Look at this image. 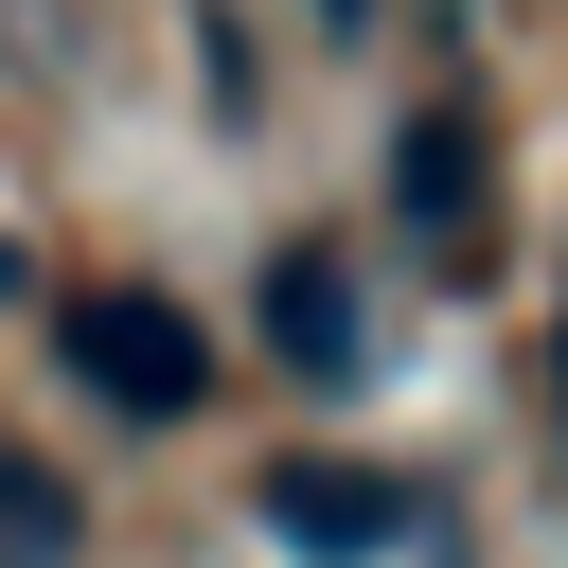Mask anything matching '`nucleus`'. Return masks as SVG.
Returning <instances> with one entry per match:
<instances>
[{
	"mask_svg": "<svg viewBox=\"0 0 568 568\" xmlns=\"http://www.w3.org/2000/svg\"><path fill=\"white\" fill-rule=\"evenodd\" d=\"M53 355H71V390L106 426H195L213 408V320L160 302V284H71L53 302Z\"/></svg>",
	"mask_w": 568,
	"mask_h": 568,
	"instance_id": "nucleus-1",
	"label": "nucleus"
},
{
	"mask_svg": "<svg viewBox=\"0 0 568 568\" xmlns=\"http://www.w3.org/2000/svg\"><path fill=\"white\" fill-rule=\"evenodd\" d=\"M248 515H266L302 568H373V550H408V479H390V462H337V444L266 462V479H248Z\"/></svg>",
	"mask_w": 568,
	"mask_h": 568,
	"instance_id": "nucleus-2",
	"label": "nucleus"
},
{
	"mask_svg": "<svg viewBox=\"0 0 568 568\" xmlns=\"http://www.w3.org/2000/svg\"><path fill=\"white\" fill-rule=\"evenodd\" d=\"M266 355L302 373V390H355L373 373V302H355V266L302 231V248H266Z\"/></svg>",
	"mask_w": 568,
	"mask_h": 568,
	"instance_id": "nucleus-3",
	"label": "nucleus"
},
{
	"mask_svg": "<svg viewBox=\"0 0 568 568\" xmlns=\"http://www.w3.org/2000/svg\"><path fill=\"white\" fill-rule=\"evenodd\" d=\"M390 213L462 248V213H479V124H462V106H408V142H390Z\"/></svg>",
	"mask_w": 568,
	"mask_h": 568,
	"instance_id": "nucleus-4",
	"label": "nucleus"
},
{
	"mask_svg": "<svg viewBox=\"0 0 568 568\" xmlns=\"http://www.w3.org/2000/svg\"><path fill=\"white\" fill-rule=\"evenodd\" d=\"M71 550H89V515H71V497L0 444V568H71Z\"/></svg>",
	"mask_w": 568,
	"mask_h": 568,
	"instance_id": "nucleus-5",
	"label": "nucleus"
}]
</instances>
